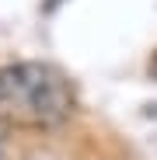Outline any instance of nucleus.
<instances>
[{
    "instance_id": "obj_1",
    "label": "nucleus",
    "mask_w": 157,
    "mask_h": 160,
    "mask_svg": "<svg viewBox=\"0 0 157 160\" xmlns=\"http://www.w3.org/2000/svg\"><path fill=\"white\" fill-rule=\"evenodd\" d=\"M0 112L11 125L56 129L73 115V87L49 63L0 66Z\"/></svg>"
},
{
    "instance_id": "obj_3",
    "label": "nucleus",
    "mask_w": 157,
    "mask_h": 160,
    "mask_svg": "<svg viewBox=\"0 0 157 160\" xmlns=\"http://www.w3.org/2000/svg\"><path fill=\"white\" fill-rule=\"evenodd\" d=\"M147 73H150V77L157 80V52H154V56H150V66H147Z\"/></svg>"
},
{
    "instance_id": "obj_2",
    "label": "nucleus",
    "mask_w": 157,
    "mask_h": 160,
    "mask_svg": "<svg viewBox=\"0 0 157 160\" xmlns=\"http://www.w3.org/2000/svg\"><path fill=\"white\" fill-rule=\"evenodd\" d=\"M11 129H14V125L7 122L4 112H0V153H4V146H7V139H11Z\"/></svg>"
}]
</instances>
